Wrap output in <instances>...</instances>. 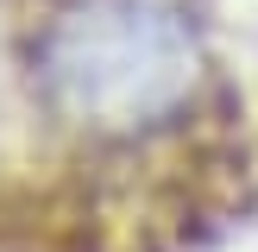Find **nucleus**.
Here are the masks:
<instances>
[{
  "mask_svg": "<svg viewBox=\"0 0 258 252\" xmlns=\"http://www.w3.org/2000/svg\"><path fill=\"white\" fill-rule=\"evenodd\" d=\"M44 101L88 133H145L189 107L202 38L164 0H76L38 44Z\"/></svg>",
  "mask_w": 258,
  "mask_h": 252,
  "instance_id": "nucleus-1",
  "label": "nucleus"
}]
</instances>
